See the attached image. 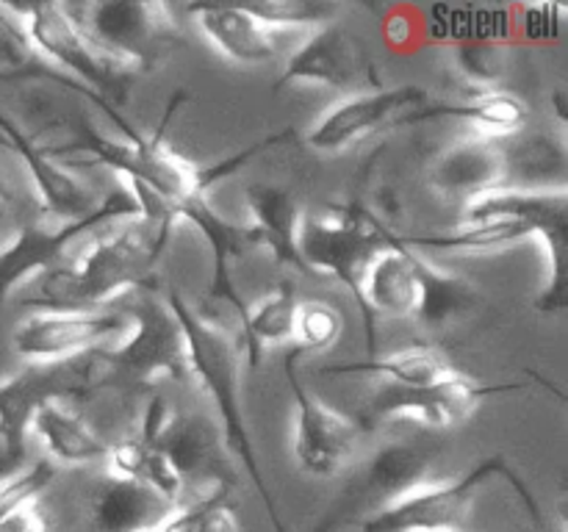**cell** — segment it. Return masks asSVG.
<instances>
[{"instance_id":"cell-1","label":"cell","mask_w":568,"mask_h":532,"mask_svg":"<svg viewBox=\"0 0 568 532\" xmlns=\"http://www.w3.org/2000/svg\"><path fill=\"white\" fill-rule=\"evenodd\" d=\"M136 200L133 219L94 233L67 264L39 277L26 299L33 310H100L125 291L155 286V269L164 258L175 225V205L139 183H125Z\"/></svg>"},{"instance_id":"cell-2","label":"cell","mask_w":568,"mask_h":532,"mask_svg":"<svg viewBox=\"0 0 568 532\" xmlns=\"http://www.w3.org/2000/svg\"><path fill=\"white\" fill-rule=\"evenodd\" d=\"M164 299L166 305H170L172 314H175L178 325H181L183 338H186L192 380H197L200 386H203V391L209 393L216 413H220L216 421H220L222 432H225L227 449H231L233 458L239 460V466H244V471H247L250 482H253L255 491H258L275 532H288L281 519L275 497H272L270 482H266L264 477V469H261L258 454H255L247 416H244L236 338H233V332L227 330L225 325H220V321H214L211 316H205L203 310L194 308L181 291L164 294Z\"/></svg>"},{"instance_id":"cell-3","label":"cell","mask_w":568,"mask_h":532,"mask_svg":"<svg viewBox=\"0 0 568 532\" xmlns=\"http://www.w3.org/2000/svg\"><path fill=\"white\" fill-rule=\"evenodd\" d=\"M189 100V92L178 89L166 103L164 116L153 133H139V139H109L100 133L89 120L72 122V139L59 147H48L55 161L64 155H81V161L116 172L125 183H139L159 197L181 205L183 200L209 197L211 186L205 181V166L192 164L186 155L178 153L170 142L172 120L178 116L181 105Z\"/></svg>"},{"instance_id":"cell-4","label":"cell","mask_w":568,"mask_h":532,"mask_svg":"<svg viewBox=\"0 0 568 532\" xmlns=\"http://www.w3.org/2000/svg\"><path fill=\"white\" fill-rule=\"evenodd\" d=\"M125 314V338L114 347L94 349L98 388L133 393L155 386L159 380H192L186 338L164 294L155 291V286L142 288Z\"/></svg>"},{"instance_id":"cell-5","label":"cell","mask_w":568,"mask_h":532,"mask_svg":"<svg viewBox=\"0 0 568 532\" xmlns=\"http://www.w3.org/2000/svg\"><path fill=\"white\" fill-rule=\"evenodd\" d=\"M386 225L392 222L383 219L361 197L331 203L316 214H303V225H300V255L311 277H336L342 286H347L349 297L358 305L366 332V358L377 355V336L375 319L366 310L364 294H361V283L372 258L386 249V238H383Z\"/></svg>"},{"instance_id":"cell-6","label":"cell","mask_w":568,"mask_h":532,"mask_svg":"<svg viewBox=\"0 0 568 532\" xmlns=\"http://www.w3.org/2000/svg\"><path fill=\"white\" fill-rule=\"evenodd\" d=\"M442 452V441L430 430L381 443L364 463L355 466L331 508L322 513L314 532H338L349 524L358 526L361 521L372 519L416 488L427 485Z\"/></svg>"},{"instance_id":"cell-7","label":"cell","mask_w":568,"mask_h":532,"mask_svg":"<svg viewBox=\"0 0 568 532\" xmlns=\"http://www.w3.org/2000/svg\"><path fill=\"white\" fill-rule=\"evenodd\" d=\"M11 14L20 20L28 44L48 66L59 72H70L72 81L83 83L89 92L120 111L128 100V89L133 83V72L116 64L98 44L89 39L81 22L67 3H37V6H9Z\"/></svg>"},{"instance_id":"cell-8","label":"cell","mask_w":568,"mask_h":532,"mask_svg":"<svg viewBox=\"0 0 568 532\" xmlns=\"http://www.w3.org/2000/svg\"><path fill=\"white\" fill-rule=\"evenodd\" d=\"M136 214L139 205L131 192L111 188L105 197H100L98 208L83 219L61 222V225L48 219L22 222L14 236L0 244V308L11 297V291H17V286L67 264L94 233L133 219Z\"/></svg>"},{"instance_id":"cell-9","label":"cell","mask_w":568,"mask_h":532,"mask_svg":"<svg viewBox=\"0 0 568 532\" xmlns=\"http://www.w3.org/2000/svg\"><path fill=\"white\" fill-rule=\"evenodd\" d=\"M70 11L89 39L133 75L159 70L186 44V33L175 11L159 0L83 3L70 6Z\"/></svg>"},{"instance_id":"cell-10","label":"cell","mask_w":568,"mask_h":532,"mask_svg":"<svg viewBox=\"0 0 568 532\" xmlns=\"http://www.w3.org/2000/svg\"><path fill=\"white\" fill-rule=\"evenodd\" d=\"M94 391H100L94 352L50 364H26L0 382V474L22 469L31 421L42 405L87 399Z\"/></svg>"},{"instance_id":"cell-11","label":"cell","mask_w":568,"mask_h":532,"mask_svg":"<svg viewBox=\"0 0 568 532\" xmlns=\"http://www.w3.org/2000/svg\"><path fill=\"white\" fill-rule=\"evenodd\" d=\"M525 388L527 382L486 386V382L475 380L464 371L419 388L381 386L375 397L366 402L358 421L361 427L386 424V421H414L419 430L438 432L469 419L486 399L497 397V393L525 391Z\"/></svg>"},{"instance_id":"cell-12","label":"cell","mask_w":568,"mask_h":532,"mask_svg":"<svg viewBox=\"0 0 568 532\" xmlns=\"http://www.w3.org/2000/svg\"><path fill=\"white\" fill-rule=\"evenodd\" d=\"M510 466L503 454L480 460L464 477L447 482H427L399 502L388 504L372 519L361 521V532H469L471 504L491 477H508Z\"/></svg>"},{"instance_id":"cell-13","label":"cell","mask_w":568,"mask_h":532,"mask_svg":"<svg viewBox=\"0 0 568 532\" xmlns=\"http://www.w3.org/2000/svg\"><path fill=\"white\" fill-rule=\"evenodd\" d=\"M286 86L338 89L349 98L383 89V78L364 39L349 28L331 22L320 31H311V37L288 55L275 81V89Z\"/></svg>"},{"instance_id":"cell-14","label":"cell","mask_w":568,"mask_h":532,"mask_svg":"<svg viewBox=\"0 0 568 532\" xmlns=\"http://www.w3.org/2000/svg\"><path fill=\"white\" fill-rule=\"evenodd\" d=\"M300 360L303 358L286 347L283 371L294 399V460L305 474L333 477L353 460L364 427L308 391L300 377Z\"/></svg>"},{"instance_id":"cell-15","label":"cell","mask_w":568,"mask_h":532,"mask_svg":"<svg viewBox=\"0 0 568 532\" xmlns=\"http://www.w3.org/2000/svg\"><path fill=\"white\" fill-rule=\"evenodd\" d=\"M425 105H430V94L414 83L349 94L305 131V144L327 155L342 153L358 144L361 139L375 136L388 127L408 125L410 116Z\"/></svg>"},{"instance_id":"cell-16","label":"cell","mask_w":568,"mask_h":532,"mask_svg":"<svg viewBox=\"0 0 568 532\" xmlns=\"http://www.w3.org/2000/svg\"><path fill=\"white\" fill-rule=\"evenodd\" d=\"M125 330V310H33L14 327L11 347L28 364H50L94 352Z\"/></svg>"},{"instance_id":"cell-17","label":"cell","mask_w":568,"mask_h":532,"mask_svg":"<svg viewBox=\"0 0 568 532\" xmlns=\"http://www.w3.org/2000/svg\"><path fill=\"white\" fill-rule=\"evenodd\" d=\"M155 447L181 477L183 491L197 488L200 497L220 488L233 491L239 485L236 458L227 449L225 432L220 421L209 419L205 413H172L170 410L161 430L155 432Z\"/></svg>"},{"instance_id":"cell-18","label":"cell","mask_w":568,"mask_h":532,"mask_svg":"<svg viewBox=\"0 0 568 532\" xmlns=\"http://www.w3.org/2000/svg\"><path fill=\"white\" fill-rule=\"evenodd\" d=\"M0 144L14 155H20V161L26 164L28 175H31L33 186H37L39 216L42 219L59 222L61 225V222L83 219V216H89L98 208V194L81 177L64 170V164L55 161L48 147H42L37 139L28 136L3 111H0Z\"/></svg>"},{"instance_id":"cell-19","label":"cell","mask_w":568,"mask_h":532,"mask_svg":"<svg viewBox=\"0 0 568 532\" xmlns=\"http://www.w3.org/2000/svg\"><path fill=\"white\" fill-rule=\"evenodd\" d=\"M181 222H189L200 231V236L209 242L211 249V283H209V299L216 305H225L233 316V325L236 330L242 327L244 310H247V303L239 294L236 280H233L231 260L242 258L247 249L258 247L255 242V233L247 222H231L220 214V211L211 205L209 197H192L183 200L181 205H175Z\"/></svg>"},{"instance_id":"cell-20","label":"cell","mask_w":568,"mask_h":532,"mask_svg":"<svg viewBox=\"0 0 568 532\" xmlns=\"http://www.w3.org/2000/svg\"><path fill=\"white\" fill-rule=\"evenodd\" d=\"M427 183L433 192L447 203L469 205L480 194L497 192L508 186V164H505L503 139L491 136H464L438 153L430 164Z\"/></svg>"},{"instance_id":"cell-21","label":"cell","mask_w":568,"mask_h":532,"mask_svg":"<svg viewBox=\"0 0 568 532\" xmlns=\"http://www.w3.org/2000/svg\"><path fill=\"white\" fill-rule=\"evenodd\" d=\"M166 416H170V408H166L164 399L161 397L150 399L136 432H131V436L122 438V441L109 443L105 463H109V477L142 482V485L153 488L155 493L170 499L172 504H181L183 499L181 477L175 474L170 460H166L164 454H161V449L155 447V432L161 430Z\"/></svg>"},{"instance_id":"cell-22","label":"cell","mask_w":568,"mask_h":532,"mask_svg":"<svg viewBox=\"0 0 568 532\" xmlns=\"http://www.w3.org/2000/svg\"><path fill=\"white\" fill-rule=\"evenodd\" d=\"M189 17L209 39L211 48L233 64L255 66L277 55V33L250 14L247 6L192 3Z\"/></svg>"},{"instance_id":"cell-23","label":"cell","mask_w":568,"mask_h":532,"mask_svg":"<svg viewBox=\"0 0 568 532\" xmlns=\"http://www.w3.org/2000/svg\"><path fill=\"white\" fill-rule=\"evenodd\" d=\"M383 238H386V249H381L366 266L361 294H364L372 319L377 316L408 319V316H416V308H419L414 249L403 242V233L394 231L392 225H386Z\"/></svg>"},{"instance_id":"cell-24","label":"cell","mask_w":568,"mask_h":532,"mask_svg":"<svg viewBox=\"0 0 568 532\" xmlns=\"http://www.w3.org/2000/svg\"><path fill=\"white\" fill-rule=\"evenodd\" d=\"M247 211L255 242L272 255L283 269L303 272L311 277L303 255H300V225H303V205L288 188L272 183H253L247 188Z\"/></svg>"},{"instance_id":"cell-25","label":"cell","mask_w":568,"mask_h":532,"mask_svg":"<svg viewBox=\"0 0 568 532\" xmlns=\"http://www.w3.org/2000/svg\"><path fill=\"white\" fill-rule=\"evenodd\" d=\"M508 186L516 192H566L568 150L555 133L519 131L503 139Z\"/></svg>"},{"instance_id":"cell-26","label":"cell","mask_w":568,"mask_h":532,"mask_svg":"<svg viewBox=\"0 0 568 532\" xmlns=\"http://www.w3.org/2000/svg\"><path fill=\"white\" fill-rule=\"evenodd\" d=\"M175 508L142 482L109 477L92 499V524L98 532H150L159 530Z\"/></svg>"},{"instance_id":"cell-27","label":"cell","mask_w":568,"mask_h":532,"mask_svg":"<svg viewBox=\"0 0 568 532\" xmlns=\"http://www.w3.org/2000/svg\"><path fill=\"white\" fill-rule=\"evenodd\" d=\"M327 377H375L383 386L419 388L430 382L447 380L458 375V366L447 358V352L436 347H405L388 355H372L364 360H347V364L320 366Z\"/></svg>"},{"instance_id":"cell-28","label":"cell","mask_w":568,"mask_h":532,"mask_svg":"<svg viewBox=\"0 0 568 532\" xmlns=\"http://www.w3.org/2000/svg\"><path fill=\"white\" fill-rule=\"evenodd\" d=\"M527 116H530V109H527L525 100L516 98L508 89H499V92L466 94L458 103L425 105V109L410 116L408 125H419V122L433 120H460L469 122L477 136L505 139L525 131Z\"/></svg>"},{"instance_id":"cell-29","label":"cell","mask_w":568,"mask_h":532,"mask_svg":"<svg viewBox=\"0 0 568 532\" xmlns=\"http://www.w3.org/2000/svg\"><path fill=\"white\" fill-rule=\"evenodd\" d=\"M31 432L42 441L53 463L87 466L94 460H105V452H109V443L67 402L42 405L33 416Z\"/></svg>"},{"instance_id":"cell-30","label":"cell","mask_w":568,"mask_h":532,"mask_svg":"<svg viewBox=\"0 0 568 532\" xmlns=\"http://www.w3.org/2000/svg\"><path fill=\"white\" fill-rule=\"evenodd\" d=\"M297 305V288H294L292 280H283L281 286L264 294L258 303L247 305L239 336H242L244 358H247L250 371L258 369L270 347H288L292 344Z\"/></svg>"},{"instance_id":"cell-31","label":"cell","mask_w":568,"mask_h":532,"mask_svg":"<svg viewBox=\"0 0 568 532\" xmlns=\"http://www.w3.org/2000/svg\"><path fill=\"white\" fill-rule=\"evenodd\" d=\"M414 249V247H410ZM414 269L416 283H419V308H416V319L425 327H444L449 321L466 319L475 314L480 305V291L471 286L464 277L444 272L442 266L433 264L422 253L414 249Z\"/></svg>"},{"instance_id":"cell-32","label":"cell","mask_w":568,"mask_h":532,"mask_svg":"<svg viewBox=\"0 0 568 532\" xmlns=\"http://www.w3.org/2000/svg\"><path fill=\"white\" fill-rule=\"evenodd\" d=\"M449 66L464 92H499L508 75V50L497 42H460L453 48Z\"/></svg>"},{"instance_id":"cell-33","label":"cell","mask_w":568,"mask_h":532,"mask_svg":"<svg viewBox=\"0 0 568 532\" xmlns=\"http://www.w3.org/2000/svg\"><path fill=\"white\" fill-rule=\"evenodd\" d=\"M231 497L233 491L220 488L200 493L192 502H181L159 532H242Z\"/></svg>"},{"instance_id":"cell-34","label":"cell","mask_w":568,"mask_h":532,"mask_svg":"<svg viewBox=\"0 0 568 532\" xmlns=\"http://www.w3.org/2000/svg\"><path fill=\"white\" fill-rule=\"evenodd\" d=\"M342 330L344 316L338 314L331 303L308 299V303L297 305L288 349H292L294 355H300V358H305V355H325L327 349L342 338Z\"/></svg>"},{"instance_id":"cell-35","label":"cell","mask_w":568,"mask_h":532,"mask_svg":"<svg viewBox=\"0 0 568 532\" xmlns=\"http://www.w3.org/2000/svg\"><path fill=\"white\" fill-rule=\"evenodd\" d=\"M253 17H258L270 31L281 28H305V31H320V28L336 22L342 6L331 0H261V3H244Z\"/></svg>"},{"instance_id":"cell-36","label":"cell","mask_w":568,"mask_h":532,"mask_svg":"<svg viewBox=\"0 0 568 532\" xmlns=\"http://www.w3.org/2000/svg\"><path fill=\"white\" fill-rule=\"evenodd\" d=\"M59 474V466L50 458H39L33 463L22 466V469L11 471L0 480V521L9 513H14L17 508L28 502H37V497L42 491H48L50 482Z\"/></svg>"},{"instance_id":"cell-37","label":"cell","mask_w":568,"mask_h":532,"mask_svg":"<svg viewBox=\"0 0 568 532\" xmlns=\"http://www.w3.org/2000/svg\"><path fill=\"white\" fill-rule=\"evenodd\" d=\"M0 532H50V521L37 502H28L0 521Z\"/></svg>"},{"instance_id":"cell-38","label":"cell","mask_w":568,"mask_h":532,"mask_svg":"<svg viewBox=\"0 0 568 532\" xmlns=\"http://www.w3.org/2000/svg\"><path fill=\"white\" fill-rule=\"evenodd\" d=\"M6 214H9V194H6L3 181H0V222L6 219Z\"/></svg>"},{"instance_id":"cell-39","label":"cell","mask_w":568,"mask_h":532,"mask_svg":"<svg viewBox=\"0 0 568 532\" xmlns=\"http://www.w3.org/2000/svg\"><path fill=\"white\" fill-rule=\"evenodd\" d=\"M536 526H538V530H541V524H536ZM538 530H536V532H538Z\"/></svg>"},{"instance_id":"cell-40","label":"cell","mask_w":568,"mask_h":532,"mask_svg":"<svg viewBox=\"0 0 568 532\" xmlns=\"http://www.w3.org/2000/svg\"><path fill=\"white\" fill-rule=\"evenodd\" d=\"M0 83H3V78H0Z\"/></svg>"}]
</instances>
